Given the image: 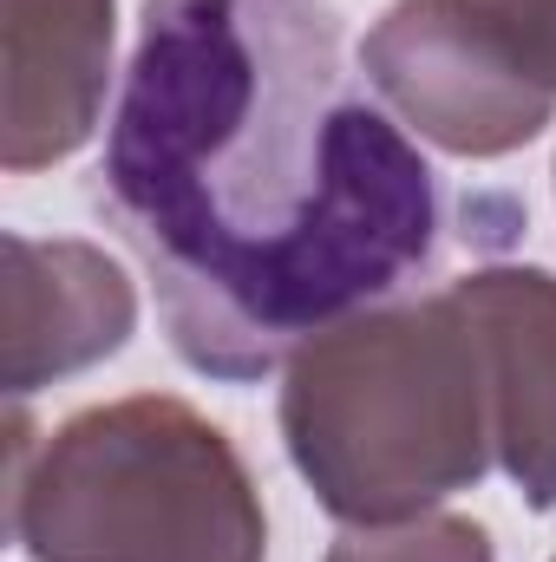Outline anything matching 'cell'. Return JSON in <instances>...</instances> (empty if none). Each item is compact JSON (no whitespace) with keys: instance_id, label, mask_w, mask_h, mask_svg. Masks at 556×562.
Wrapping results in <instances>:
<instances>
[{"instance_id":"cell-1","label":"cell","mask_w":556,"mask_h":562,"mask_svg":"<svg viewBox=\"0 0 556 562\" xmlns=\"http://www.w3.org/2000/svg\"><path fill=\"white\" fill-rule=\"evenodd\" d=\"M99 203L190 373L256 386L432 262L438 183L327 0H144Z\"/></svg>"},{"instance_id":"cell-2","label":"cell","mask_w":556,"mask_h":562,"mask_svg":"<svg viewBox=\"0 0 556 562\" xmlns=\"http://www.w3.org/2000/svg\"><path fill=\"white\" fill-rule=\"evenodd\" d=\"M281 445L347 530L413 524L498 464L485 353L452 301H380L301 340L281 367Z\"/></svg>"},{"instance_id":"cell-3","label":"cell","mask_w":556,"mask_h":562,"mask_svg":"<svg viewBox=\"0 0 556 562\" xmlns=\"http://www.w3.org/2000/svg\"><path fill=\"white\" fill-rule=\"evenodd\" d=\"M7 530L33 562H269L243 451L170 393L86 406L40 445L13 419Z\"/></svg>"},{"instance_id":"cell-4","label":"cell","mask_w":556,"mask_h":562,"mask_svg":"<svg viewBox=\"0 0 556 562\" xmlns=\"http://www.w3.org/2000/svg\"><path fill=\"white\" fill-rule=\"evenodd\" d=\"M360 72L400 125L452 157H511L556 125V99L471 0H393L360 40Z\"/></svg>"},{"instance_id":"cell-5","label":"cell","mask_w":556,"mask_h":562,"mask_svg":"<svg viewBox=\"0 0 556 562\" xmlns=\"http://www.w3.org/2000/svg\"><path fill=\"white\" fill-rule=\"evenodd\" d=\"M119 0H0V164H66L112 92Z\"/></svg>"},{"instance_id":"cell-6","label":"cell","mask_w":556,"mask_h":562,"mask_svg":"<svg viewBox=\"0 0 556 562\" xmlns=\"http://www.w3.org/2000/svg\"><path fill=\"white\" fill-rule=\"evenodd\" d=\"M452 301L465 307L485 353L498 471L531 510H556V276L498 262L458 276Z\"/></svg>"},{"instance_id":"cell-7","label":"cell","mask_w":556,"mask_h":562,"mask_svg":"<svg viewBox=\"0 0 556 562\" xmlns=\"http://www.w3.org/2000/svg\"><path fill=\"white\" fill-rule=\"evenodd\" d=\"M7 340L0 380L13 400L112 360L138 327V288L99 243H40L7 229Z\"/></svg>"},{"instance_id":"cell-8","label":"cell","mask_w":556,"mask_h":562,"mask_svg":"<svg viewBox=\"0 0 556 562\" xmlns=\"http://www.w3.org/2000/svg\"><path fill=\"white\" fill-rule=\"evenodd\" d=\"M321 562H498V550H491V530L478 517L432 510V517H413V524L347 530Z\"/></svg>"},{"instance_id":"cell-9","label":"cell","mask_w":556,"mask_h":562,"mask_svg":"<svg viewBox=\"0 0 556 562\" xmlns=\"http://www.w3.org/2000/svg\"><path fill=\"white\" fill-rule=\"evenodd\" d=\"M471 7L504 40V53L524 66V79L556 99V0H471Z\"/></svg>"}]
</instances>
